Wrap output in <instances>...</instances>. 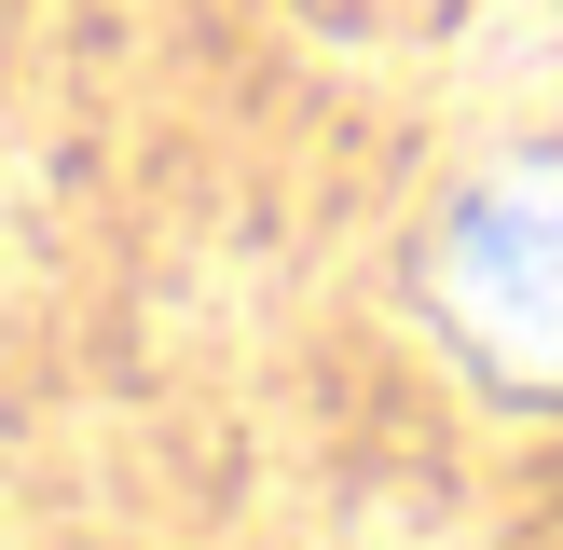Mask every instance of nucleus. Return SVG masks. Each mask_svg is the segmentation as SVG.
<instances>
[{
	"label": "nucleus",
	"instance_id": "nucleus-1",
	"mask_svg": "<svg viewBox=\"0 0 563 550\" xmlns=\"http://www.w3.org/2000/svg\"><path fill=\"white\" fill-rule=\"evenodd\" d=\"M440 317L509 385H563V152H522L440 220Z\"/></svg>",
	"mask_w": 563,
	"mask_h": 550
}]
</instances>
